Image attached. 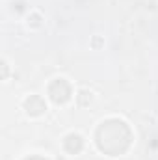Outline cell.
Wrapping results in <instances>:
<instances>
[{
    "label": "cell",
    "mask_w": 158,
    "mask_h": 160,
    "mask_svg": "<svg viewBox=\"0 0 158 160\" xmlns=\"http://www.w3.org/2000/svg\"><path fill=\"white\" fill-rule=\"evenodd\" d=\"M26 110H28V114L37 116V114H41L45 110V104H43V101H41L39 97H30L26 101Z\"/></svg>",
    "instance_id": "cell-1"
}]
</instances>
